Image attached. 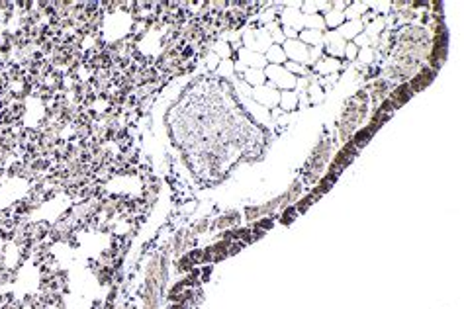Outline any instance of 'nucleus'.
Masks as SVG:
<instances>
[{
  "label": "nucleus",
  "mask_w": 464,
  "mask_h": 309,
  "mask_svg": "<svg viewBox=\"0 0 464 309\" xmlns=\"http://www.w3.org/2000/svg\"><path fill=\"white\" fill-rule=\"evenodd\" d=\"M263 73H265L267 80L270 82V86L276 88L278 92L294 90L296 88V76L288 73L282 65H267V69Z\"/></svg>",
  "instance_id": "obj_1"
},
{
  "label": "nucleus",
  "mask_w": 464,
  "mask_h": 309,
  "mask_svg": "<svg viewBox=\"0 0 464 309\" xmlns=\"http://www.w3.org/2000/svg\"><path fill=\"white\" fill-rule=\"evenodd\" d=\"M282 49L288 61H294L298 65H310V47L303 45L300 39H286Z\"/></svg>",
  "instance_id": "obj_2"
},
{
  "label": "nucleus",
  "mask_w": 464,
  "mask_h": 309,
  "mask_svg": "<svg viewBox=\"0 0 464 309\" xmlns=\"http://www.w3.org/2000/svg\"><path fill=\"white\" fill-rule=\"evenodd\" d=\"M257 104H261L263 108H274L278 106V100H280V92L272 86H259V88H253V94H251Z\"/></svg>",
  "instance_id": "obj_3"
},
{
  "label": "nucleus",
  "mask_w": 464,
  "mask_h": 309,
  "mask_svg": "<svg viewBox=\"0 0 464 309\" xmlns=\"http://www.w3.org/2000/svg\"><path fill=\"white\" fill-rule=\"evenodd\" d=\"M325 39V53H327V57H333V59H339V57H343V51H345V39L333 30V32H329L327 36L323 37Z\"/></svg>",
  "instance_id": "obj_4"
},
{
  "label": "nucleus",
  "mask_w": 464,
  "mask_h": 309,
  "mask_svg": "<svg viewBox=\"0 0 464 309\" xmlns=\"http://www.w3.org/2000/svg\"><path fill=\"white\" fill-rule=\"evenodd\" d=\"M237 57H239V63H243L247 69H261V71H263V67H267L265 55L249 51V49H245V47L237 51Z\"/></svg>",
  "instance_id": "obj_5"
},
{
  "label": "nucleus",
  "mask_w": 464,
  "mask_h": 309,
  "mask_svg": "<svg viewBox=\"0 0 464 309\" xmlns=\"http://www.w3.org/2000/svg\"><path fill=\"white\" fill-rule=\"evenodd\" d=\"M335 32H337L343 39H355V37L360 36V34L364 32V26H362L360 20H345Z\"/></svg>",
  "instance_id": "obj_6"
},
{
  "label": "nucleus",
  "mask_w": 464,
  "mask_h": 309,
  "mask_svg": "<svg viewBox=\"0 0 464 309\" xmlns=\"http://www.w3.org/2000/svg\"><path fill=\"white\" fill-rule=\"evenodd\" d=\"M314 69L318 71V74H322V76H329V74H335L337 71L341 69V63L337 61V59H333V57H322L316 65H314Z\"/></svg>",
  "instance_id": "obj_7"
},
{
  "label": "nucleus",
  "mask_w": 464,
  "mask_h": 309,
  "mask_svg": "<svg viewBox=\"0 0 464 309\" xmlns=\"http://www.w3.org/2000/svg\"><path fill=\"white\" fill-rule=\"evenodd\" d=\"M433 78H435V71H433V69H421L408 84H410L411 92H417V90H423Z\"/></svg>",
  "instance_id": "obj_8"
},
{
  "label": "nucleus",
  "mask_w": 464,
  "mask_h": 309,
  "mask_svg": "<svg viewBox=\"0 0 464 309\" xmlns=\"http://www.w3.org/2000/svg\"><path fill=\"white\" fill-rule=\"evenodd\" d=\"M411 94H413V92H411L410 84H408V82H400V84L396 86V90L390 92V96H388V98L392 100L394 106L398 108V106H402V104H406V102L410 100Z\"/></svg>",
  "instance_id": "obj_9"
},
{
  "label": "nucleus",
  "mask_w": 464,
  "mask_h": 309,
  "mask_svg": "<svg viewBox=\"0 0 464 309\" xmlns=\"http://www.w3.org/2000/svg\"><path fill=\"white\" fill-rule=\"evenodd\" d=\"M278 106L282 112H294L298 108V92L296 90H284L280 92V100H278Z\"/></svg>",
  "instance_id": "obj_10"
},
{
  "label": "nucleus",
  "mask_w": 464,
  "mask_h": 309,
  "mask_svg": "<svg viewBox=\"0 0 464 309\" xmlns=\"http://www.w3.org/2000/svg\"><path fill=\"white\" fill-rule=\"evenodd\" d=\"M241 76H243V82H247L251 88H259V86H263V84H265V80H267V76H265V73H263L261 69H247V71L241 74Z\"/></svg>",
  "instance_id": "obj_11"
},
{
  "label": "nucleus",
  "mask_w": 464,
  "mask_h": 309,
  "mask_svg": "<svg viewBox=\"0 0 464 309\" xmlns=\"http://www.w3.org/2000/svg\"><path fill=\"white\" fill-rule=\"evenodd\" d=\"M265 59H267L268 65H284L286 61V55H284V49H282V45H270L267 51H265Z\"/></svg>",
  "instance_id": "obj_12"
},
{
  "label": "nucleus",
  "mask_w": 464,
  "mask_h": 309,
  "mask_svg": "<svg viewBox=\"0 0 464 309\" xmlns=\"http://www.w3.org/2000/svg\"><path fill=\"white\" fill-rule=\"evenodd\" d=\"M298 39L302 41L303 45H314V47H322L323 43V34L322 32H314V30H302L298 34Z\"/></svg>",
  "instance_id": "obj_13"
},
{
  "label": "nucleus",
  "mask_w": 464,
  "mask_h": 309,
  "mask_svg": "<svg viewBox=\"0 0 464 309\" xmlns=\"http://www.w3.org/2000/svg\"><path fill=\"white\" fill-rule=\"evenodd\" d=\"M323 22H325V28H333V30H337L341 24L345 22V14H343V10H333V4H331V10H327L325 12V16H323Z\"/></svg>",
  "instance_id": "obj_14"
},
{
  "label": "nucleus",
  "mask_w": 464,
  "mask_h": 309,
  "mask_svg": "<svg viewBox=\"0 0 464 309\" xmlns=\"http://www.w3.org/2000/svg\"><path fill=\"white\" fill-rule=\"evenodd\" d=\"M303 30H314V32H322L325 30V22H323L322 14H314V16H303Z\"/></svg>",
  "instance_id": "obj_15"
},
{
  "label": "nucleus",
  "mask_w": 464,
  "mask_h": 309,
  "mask_svg": "<svg viewBox=\"0 0 464 309\" xmlns=\"http://www.w3.org/2000/svg\"><path fill=\"white\" fill-rule=\"evenodd\" d=\"M249 112L251 116L255 118V122H259V124H265V122H268L270 120V114H268L267 108H263L261 104H257V102H251L249 104Z\"/></svg>",
  "instance_id": "obj_16"
},
{
  "label": "nucleus",
  "mask_w": 464,
  "mask_h": 309,
  "mask_svg": "<svg viewBox=\"0 0 464 309\" xmlns=\"http://www.w3.org/2000/svg\"><path fill=\"white\" fill-rule=\"evenodd\" d=\"M307 92H310V102H314V104H320V102L323 100L322 86H320V84H316L314 80H310V86H307Z\"/></svg>",
  "instance_id": "obj_17"
},
{
  "label": "nucleus",
  "mask_w": 464,
  "mask_h": 309,
  "mask_svg": "<svg viewBox=\"0 0 464 309\" xmlns=\"http://www.w3.org/2000/svg\"><path fill=\"white\" fill-rule=\"evenodd\" d=\"M284 69L290 74H296V73H298V74H307L305 67H303V65H298V63H294V61H286Z\"/></svg>",
  "instance_id": "obj_18"
},
{
  "label": "nucleus",
  "mask_w": 464,
  "mask_h": 309,
  "mask_svg": "<svg viewBox=\"0 0 464 309\" xmlns=\"http://www.w3.org/2000/svg\"><path fill=\"white\" fill-rule=\"evenodd\" d=\"M343 57L347 59H357L358 57V47L355 43H345V51H343Z\"/></svg>",
  "instance_id": "obj_19"
},
{
  "label": "nucleus",
  "mask_w": 464,
  "mask_h": 309,
  "mask_svg": "<svg viewBox=\"0 0 464 309\" xmlns=\"http://www.w3.org/2000/svg\"><path fill=\"white\" fill-rule=\"evenodd\" d=\"M296 214H298V212H296L294 208H288V210H286L284 214L280 216V223H284V225H288V223H290L292 219L296 218Z\"/></svg>",
  "instance_id": "obj_20"
}]
</instances>
